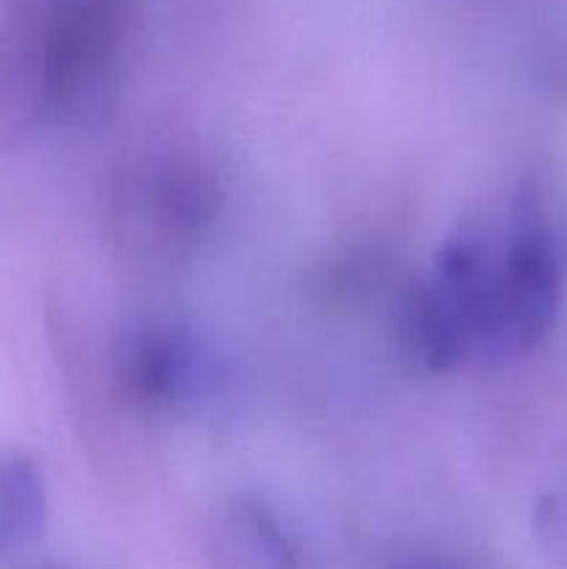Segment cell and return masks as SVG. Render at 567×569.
Masks as SVG:
<instances>
[{"label": "cell", "mask_w": 567, "mask_h": 569, "mask_svg": "<svg viewBox=\"0 0 567 569\" xmlns=\"http://www.w3.org/2000/svg\"><path fill=\"white\" fill-rule=\"evenodd\" d=\"M561 303V259L534 206L517 214L498 261L487 259L478 345L495 353L531 350L554 328Z\"/></svg>", "instance_id": "1"}, {"label": "cell", "mask_w": 567, "mask_h": 569, "mask_svg": "<svg viewBox=\"0 0 567 569\" xmlns=\"http://www.w3.org/2000/svg\"><path fill=\"white\" fill-rule=\"evenodd\" d=\"M44 522V483L26 456L0 459V553L28 542Z\"/></svg>", "instance_id": "5"}, {"label": "cell", "mask_w": 567, "mask_h": 569, "mask_svg": "<svg viewBox=\"0 0 567 569\" xmlns=\"http://www.w3.org/2000/svg\"><path fill=\"white\" fill-rule=\"evenodd\" d=\"M484 272L487 253L478 244H445L431 278L406 306V342L431 370H445L470 345H478Z\"/></svg>", "instance_id": "2"}, {"label": "cell", "mask_w": 567, "mask_h": 569, "mask_svg": "<svg viewBox=\"0 0 567 569\" xmlns=\"http://www.w3.org/2000/svg\"><path fill=\"white\" fill-rule=\"evenodd\" d=\"M217 569H295V548L276 517L253 500H237L211 533Z\"/></svg>", "instance_id": "3"}, {"label": "cell", "mask_w": 567, "mask_h": 569, "mask_svg": "<svg viewBox=\"0 0 567 569\" xmlns=\"http://www.w3.org/2000/svg\"><path fill=\"white\" fill-rule=\"evenodd\" d=\"M411 569H445V567H437V565H420V567H411Z\"/></svg>", "instance_id": "6"}, {"label": "cell", "mask_w": 567, "mask_h": 569, "mask_svg": "<svg viewBox=\"0 0 567 569\" xmlns=\"http://www.w3.org/2000/svg\"><path fill=\"white\" fill-rule=\"evenodd\" d=\"M131 383L142 398L172 403L195 389L198 359L183 339L153 337L142 339L131 356Z\"/></svg>", "instance_id": "4"}]
</instances>
